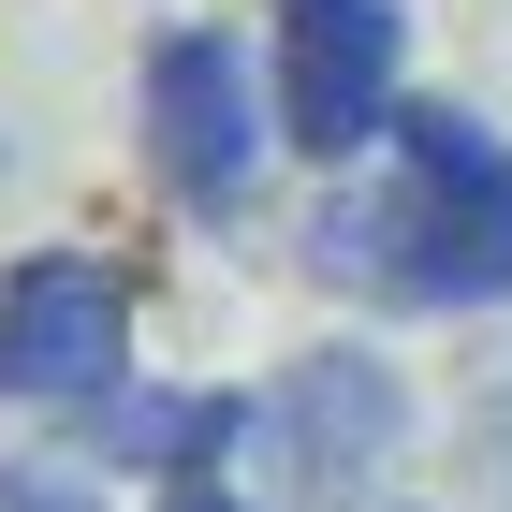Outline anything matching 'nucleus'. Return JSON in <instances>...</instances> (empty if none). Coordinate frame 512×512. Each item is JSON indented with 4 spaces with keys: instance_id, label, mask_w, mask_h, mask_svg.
Returning a JSON list of instances; mask_svg holds the SVG:
<instances>
[{
    "instance_id": "nucleus-7",
    "label": "nucleus",
    "mask_w": 512,
    "mask_h": 512,
    "mask_svg": "<svg viewBox=\"0 0 512 512\" xmlns=\"http://www.w3.org/2000/svg\"><path fill=\"white\" fill-rule=\"evenodd\" d=\"M161 512H249V498H235V483H205V469H176V483H161Z\"/></svg>"
},
{
    "instance_id": "nucleus-1",
    "label": "nucleus",
    "mask_w": 512,
    "mask_h": 512,
    "mask_svg": "<svg viewBox=\"0 0 512 512\" xmlns=\"http://www.w3.org/2000/svg\"><path fill=\"white\" fill-rule=\"evenodd\" d=\"M395 191H337L308 264L381 308H498L512 293V147L469 103H395Z\"/></svg>"
},
{
    "instance_id": "nucleus-6",
    "label": "nucleus",
    "mask_w": 512,
    "mask_h": 512,
    "mask_svg": "<svg viewBox=\"0 0 512 512\" xmlns=\"http://www.w3.org/2000/svg\"><path fill=\"white\" fill-rule=\"evenodd\" d=\"M249 439V395H88V454H118V469H220V454H235Z\"/></svg>"
},
{
    "instance_id": "nucleus-9",
    "label": "nucleus",
    "mask_w": 512,
    "mask_h": 512,
    "mask_svg": "<svg viewBox=\"0 0 512 512\" xmlns=\"http://www.w3.org/2000/svg\"><path fill=\"white\" fill-rule=\"evenodd\" d=\"M0 512H88L74 483H0Z\"/></svg>"
},
{
    "instance_id": "nucleus-5",
    "label": "nucleus",
    "mask_w": 512,
    "mask_h": 512,
    "mask_svg": "<svg viewBox=\"0 0 512 512\" xmlns=\"http://www.w3.org/2000/svg\"><path fill=\"white\" fill-rule=\"evenodd\" d=\"M132 366V278L88 249H30L0 278V395L15 410H88Z\"/></svg>"
},
{
    "instance_id": "nucleus-4",
    "label": "nucleus",
    "mask_w": 512,
    "mask_h": 512,
    "mask_svg": "<svg viewBox=\"0 0 512 512\" xmlns=\"http://www.w3.org/2000/svg\"><path fill=\"white\" fill-rule=\"evenodd\" d=\"M395 59H410V15L395 0H278V147L293 161L381 147Z\"/></svg>"
},
{
    "instance_id": "nucleus-2",
    "label": "nucleus",
    "mask_w": 512,
    "mask_h": 512,
    "mask_svg": "<svg viewBox=\"0 0 512 512\" xmlns=\"http://www.w3.org/2000/svg\"><path fill=\"white\" fill-rule=\"evenodd\" d=\"M395 439H410V381L366 337H322V352H293L249 395V454H264V483L293 512H366L381 469H395Z\"/></svg>"
},
{
    "instance_id": "nucleus-3",
    "label": "nucleus",
    "mask_w": 512,
    "mask_h": 512,
    "mask_svg": "<svg viewBox=\"0 0 512 512\" xmlns=\"http://www.w3.org/2000/svg\"><path fill=\"white\" fill-rule=\"evenodd\" d=\"M264 147H278V118H264V88H249V59L220 30H161L147 44V161H161V191L191 205V220H235Z\"/></svg>"
},
{
    "instance_id": "nucleus-8",
    "label": "nucleus",
    "mask_w": 512,
    "mask_h": 512,
    "mask_svg": "<svg viewBox=\"0 0 512 512\" xmlns=\"http://www.w3.org/2000/svg\"><path fill=\"white\" fill-rule=\"evenodd\" d=\"M483 454H498V483H512V366H498V395H483Z\"/></svg>"
}]
</instances>
